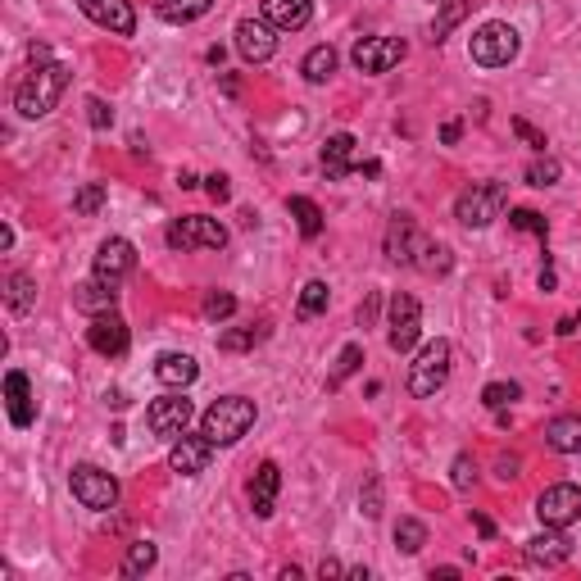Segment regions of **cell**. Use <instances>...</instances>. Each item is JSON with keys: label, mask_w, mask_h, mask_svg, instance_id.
I'll return each instance as SVG.
<instances>
[{"label": "cell", "mask_w": 581, "mask_h": 581, "mask_svg": "<svg viewBox=\"0 0 581 581\" xmlns=\"http://www.w3.org/2000/svg\"><path fill=\"white\" fill-rule=\"evenodd\" d=\"M359 504H364L368 518H377V513H382V482H377V477H368V482H364V491H359Z\"/></svg>", "instance_id": "cell-43"}, {"label": "cell", "mask_w": 581, "mask_h": 581, "mask_svg": "<svg viewBox=\"0 0 581 581\" xmlns=\"http://www.w3.org/2000/svg\"><path fill=\"white\" fill-rule=\"evenodd\" d=\"M5 409H10V423L14 427H32L37 423V395H32L28 373H5Z\"/></svg>", "instance_id": "cell-18"}, {"label": "cell", "mask_w": 581, "mask_h": 581, "mask_svg": "<svg viewBox=\"0 0 581 581\" xmlns=\"http://www.w3.org/2000/svg\"><path fill=\"white\" fill-rule=\"evenodd\" d=\"M277 491H282V468H277L273 459H264L259 463V473H255V482H250V509H255V518H273Z\"/></svg>", "instance_id": "cell-20"}, {"label": "cell", "mask_w": 581, "mask_h": 581, "mask_svg": "<svg viewBox=\"0 0 581 581\" xmlns=\"http://www.w3.org/2000/svg\"><path fill=\"white\" fill-rule=\"evenodd\" d=\"M473 522H477V532H482L486 541H491V536H495V522L486 518V513H473Z\"/></svg>", "instance_id": "cell-50"}, {"label": "cell", "mask_w": 581, "mask_h": 581, "mask_svg": "<svg viewBox=\"0 0 581 581\" xmlns=\"http://www.w3.org/2000/svg\"><path fill=\"white\" fill-rule=\"evenodd\" d=\"M513 132H518V137L527 141V146H532V150H545V137H541V132H536L527 119H513Z\"/></svg>", "instance_id": "cell-45"}, {"label": "cell", "mask_w": 581, "mask_h": 581, "mask_svg": "<svg viewBox=\"0 0 581 581\" xmlns=\"http://www.w3.org/2000/svg\"><path fill=\"white\" fill-rule=\"evenodd\" d=\"M73 305L82 309V314H109V309L119 305V291H114V282H105V277H91V282L73 286Z\"/></svg>", "instance_id": "cell-23"}, {"label": "cell", "mask_w": 581, "mask_h": 581, "mask_svg": "<svg viewBox=\"0 0 581 581\" xmlns=\"http://www.w3.org/2000/svg\"><path fill=\"white\" fill-rule=\"evenodd\" d=\"M87 119H91V128H109V123H114V109H109L100 96H91L87 100Z\"/></svg>", "instance_id": "cell-44"}, {"label": "cell", "mask_w": 581, "mask_h": 581, "mask_svg": "<svg viewBox=\"0 0 581 581\" xmlns=\"http://www.w3.org/2000/svg\"><path fill=\"white\" fill-rule=\"evenodd\" d=\"M155 563H159L155 545H150V541H132L128 545V559H123V577H146Z\"/></svg>", "instance_id": "cell-31"}, {"label": "cell", "mask_w": 581, "mask_h": 581, "mask_svg": "<svg viewBox=\"0 0 581 581\" xmlns=\"http://www.w3.org/2000/svg\"><path fill=\"white\" fill-rule=\"evenodd\" d=\"M522 559L532 563V568H559V563L572 559V541L563 536V527H545L541 536H532V541H527Z\"/></svg>", "instance_id": "cell-17"}, {"label": "cell", "mask_w": 581, "mask_h": 581, "mask_svg": "<svg viewBox=\"0 0 581 581\" xmlns=\"http://www.w3.org/2000/svg\"><path fill=\"white\" fill-rule=\"evenodd\" d=\"M536 518H541L545 527H563V532H568L572 522L581 518V486H572V482L545 486L541 500H536Z\"/></svg>", "instance_id": "cell-10"}, {"label": "cell", "mask_w": 581, "mask_h": 581, "mask_svg": "<svg viewBox=\"0 0 581 581\" xmlns=\"http://www.w3.org/2000/svg\"><path fill=\"white\" fill-rule=\"evenodd\" d=\"M96 277H105V282H114L119 286L123 277L137 268V250H132V241H123V237H109V241H100V250H96Z\"/></svg>", "instance_id": "cell-16"}, {"label": "cell", "mask_w": 581, "mask_h": 581, "mask_svg": "<svg viewBox=\"0 0 581 581\" xmlns=\"http://www.w3.org/2000/svg\"><path fill=\"white\" fill-rule=\"evenodd\" d=\"M395 545H400L404 554H418L427 545V527L418 518H400L395 522Z\"/></svg>", "instance_id": "cell-34"}, {"label": "cell", "mask_w": 581, "mask_h": 581, "mask_svg": "<svg viewBox=\"0 0 581 581\" xmlns=\"http://www.w3.org/2000/svg\"><path fill=\"white\" fill-rule=\"evenodd\" d=\"M5 305H10L14 314H28V309L37 305V282H32L28 273H10V282H5Z\"/></svg>", "instance_id": "cell-28"}, {"label": "cell", "mask_w": 581, "mask_h": 581, "mask_svg": "<svg viewBox=\"0 0 581 581\" xmlns=\"http://www.w3.org/2000/svg\"><path fill=\"white\" fill-rule=\"evenodd\" d=\"M259 341H264V327H232V332L218 336V350H227V355H241V350H255Z\"/></svg>", "instance_id": "cell-33"}, {"label": "cell", "mask_w": 581, "mask_h": 581, "mask_svg": "<svg viewBox=\"0 0 581 581\" xmlns=\"http://www.w3.org/2000/svg\"><path fill=\"white\" fill-rule=\"evenodd\" d=\"M286 209H291V218L300 223V232H305L309 241L323 237V209H318L309 196H291V200H286Z\"/></svg>", "instance_id": "cell-27"}, {"label": "cell", "mask_w": 581, "mask_h": 581, "mask_svg": "<svg viewBox=\"0 0 581 581\" xmlns=\"http://www.w3.org/2000/svg\"><path fill=\"white\" fill-rule=\"evenodd\" d=\"M209 10H214V0H155V14L173 28H187V23L205 19Z\"/></svg>", "instance_id": "cell-26"}, {"label": "cell", "mask_w": 581, "mask_h": 581, "mask_svg": "<svg viewBox=\"0 0 581 581\" xmlns=\"http://www.w3.org/2000/svg\"><path fill=\"white\" fill-rule=\"evenodd\" d=\"M318 577H345V568H341V563H336V559H323V563H318Z\"/></svg>", "instance_id": "cell-48"}, {"label": "cell", "mask_w": 581, "mask_h": 581, "mask_svg": "<svg viewBox=\"0 0 581 581\" xmlns=\"http://www.w3.org/2000/svg\"><path fill=\"white\" fill-rule=\"evenodd\" d=\"M459 123H445V128H441V141H445V146H454V141H459Z\"/></svg>", "instance_id": "cell-52"}, {"label": "cell", "mask_w": 581, "mask_h": 581, "mask_svg": "<svg viewBox=\"0 0 581 581\" xmlns=\"http://www.w3.org/2000/svg\"><path fill=\"white\" fill-rule=\"evenodd\" d=\"M541 436H545V445H550L554 454H581V418L577 414L550 418Z\"/></svg>", "instance_id": "cell-24"}, {"label": "cell", "mask_w": 581, "mask_h": 581, "mask_svg": "<svg viewBox=\"0 0 581 581\" xmlns=\"http://www.w3.org/2000/svg\"><path fill=\"white\" fill-rule=\"evenodd\" d=\"M259 19H268L277 32H300L314 19V0H264Z\"/></svg>", "instance_id": "cell-19"}, {"label": "cell", "mask_w": 581, "mask_h": 581, "mask_svg": "<svg viewBox=\"0 0 581 581\" xmlns=\"http://www.w3.org/2000/svg\"><path fill=\"white\" fill-rule=\"evenodd\" d=\"M359 364H364V345H341V355H336V368L327 373V391H341L345 386V377H355L359 373Z\"/></svg>", "instance_id": "cell-29"}, {"label": "cell", "mask_w": 581, "mask_h": 581, "mask_svg": "<svg viewBox=\"0 0 581 581\" xmlns=\"http://www.w3.org/2000/svg\"><path fill=\"white\" fill-rule=\"evenodd\" d=\"M196 418V409H191L187 395H159V400H150L146 409V427L150 436H159V441H178L182 432H187V423Z\"/></svg>", "instance_id": "cell-9"}, {"label": "cell", "mask_w": 581, "mask_h": 581, "mask_svg": "<svg viewBox=\"0 0 581 581\" xmlns=\"http://www.w3.org/2000/svg\"><path fill=\"white\" fill-rule=\"evenodd\" d=\"M78 10L96 28H109L114 37H132L137 32V10H132L128 0H78Z\"/></svg>", "instance_id": "cell-14"}, {"label": "cell", "mask_w": 581, "mask_h": 581, "mask_svg": "<svg viewBox=\"0 0 581 581\" xmlns=\"http://www.w3.org/2000/svg\"><path fill=\"white\" fill-rule=\"evenodd\" d=\"M355 146L359 141L350 137V132H336V137H327V146H323V173H327V182H341L345 173H355Z\"/></svg>", "instance_id": "cell-22"}, {"label": "cell", "mask_w": 581, "mask_h": 581, "mask_svg": "<svg viewBox=\"0 0 581 581\" xmlns=\"http://www.w3.org/2000/svg\"><path fill=\"white\" fill-rule=\"evenodd\" d=\"M237 314V296H227V291H209L205 296V318L209 323H223V318Z\"/></svg>", "instance_id": "cell-38"}, {"label": "cell", "mask_w": 581, "mask_h": 581, "mask_svg": "<svg viewBox=\"0 0 581 581\" xmlns=\"http://www.w3.org/2000/svg\"><path fill=\"white\" fill-rule=\"evenodd\" d=\"M423 336V305H418L409 291H395L391 296V323H386V345L395 355H409Z\"/></svg>", "instance_id": "cell-7"}, {"label": "cell", "mask_w": 581, "mask_h": 581, "mask_svg": "<svg viewBox=\"0 0 581 581\" xmlns=\"http://www.w3.org/2000/svg\"><path fill=\"white\" fill-rule=\"evenodd\" d=\"M300 73H305L309 82H327L336 73V50L332 46H314L305 55V64H300Z\"/></svg>", "instance_id": "cell-30"}, {"label": "cell", "mask_w": 581, "mask_h": 581, "mask_svg": "<svg viewBox=\"0 0 581 581\" xmlns=\"http://www.w3.org/2000/svg\"><path fill=\"white\" fill-rule=\"evenodd\" d=\"M255 418H259L255 400H246V395H223V400H214L205 414H200V432H205L218 450H227V445H237L241 436L255 427Z\"/></svg>", "instance_id": "cell-2"}, {"label": "cell", "mask_w": 581, "mask_h": 581, "mask_svg": "<svg viewBox=\"0 0 581 581\" xmlns=\"http://www.w3.org/2000/svg\"><path fill=\"white\" fill-rule=\"evenodd\" d=\"M155 377L168 386V391H182V386H191L200 377L196 359L191 355H159L155 359Z\"/></svg>", "instance_id": "cell-25"}, {"label": "cell", "mask_w": 581, "mask_h": 581, "mask_svg": "<svg viewBox=\"0 0 581 581\" xmlns=\"http://www.w3.org/2000/svg\"><path fill=\"white\" fill-rule=\"evenodd\" d=\"M500 477H504V482L518 477V459H513V454H504V459H500Z\"/></svg>", "instance_id": "cell-49"}, {"label": "cell", "mask_w": 581, "mask_h": 581, "mask_svg": "<svg viewBox=\"0 0 581 581\" xmlns=\"http://www.w3.org/2000/svg\"><path fill=\"white\" fill-rule=\"evenodd\" d=\"M237 50H241V60L268 64L277 55V28L268 19H241L237 23Z\"/></svg>", "instance_id": "cell-15"}, {"label": "cell", "mask_w": 581, "mask_h": 581, "mask_svg": "<svg viewBox=\"0 0 581 581\" xmlns=\"http://www.w3.org/2000/svg\"><path fill=\"white\" fill-rule=\"evenodd\" d=\"M463 14H468V0H441V19L432 23V41L450 37V28H454V23H463Z\"/></svg>", "instance_id": "cell-36"}, {"label": "cell", "mask_w": 581, "mask_h": 581, "mask_svg": "<svg viewBox=\"0 0 581 581\" xmlns=\"http://www.w3.org/2000/svg\"><path fill=\"white\" fill-rule=\"evenodd\" d=\"M536 282H541V291H554V282H559V277H554V268L545 264V268H541V277H536Z\"/></svg>", "instance_id": "cell-51"}, {"label": "cell", "mask_w": 581, "mask_h": 581, "mask_svg": "<svg viewBox=\"0 0 581 581\" xmlns=\"http://www.w3.org/2000/svg\"><path fill=\"white\" fill-rule=\"evenodd\" d=\"M450 482H454V491H473V482H477V463L468 459V454H459V459H454Z\"/></svg>", "instance_id": "cell-41"}, {"label": "cell", "mask_w": 581, "mask_h": 581, "mask_svg": "<svg viewBox=\"0 0 581 581\" xmlns=\"http://www.w3.org/2000/svg\"><path fill=\"white\" fill-rule=\"evenodd\" d=\"M205 191H209V196H214V200H227V196H232V187H227V178H223V173L205 178Z\"/></svg>", "instance_id": "cell-46"}, {"label": "cell", "mask_w": 581, "mask_h": 581, "mask_svg": "<svg viewBox=\"0 0 581 581\" xmlns=\"http://www.w3.org/2000/svg\"><path fill=\"white\" fill-rule=\"evenodd\" d=\"M69 491H73V500H78L82 509H96V513H105V509L119 504V482H114L105 468H96V463H78V468H73Z\"/></svg>", "instance_id": "cell-5"}, {"label": "cell", "mask_w": 581, "mask_h": 581, "mask_svg": "<svg viewBox=\"0 0 581 581\" xmlns=\"http://www.w3.org/2000/svg\"><path fill=\"white\" fill-rule=\"evenodd\" d=\"M214 450H218V445L209 441L205 432H200V436L182 432L178 441H173V450H168V468H173V473H182V477H200L209 463H214Z\"/></svg>", "instance_id": "cell-12"}, {"label": "cell", "mask_w": 581, "mask_h": 581, "mask_svg": "<svg viewBox=\"0 0 581 581\" xmlns=\"http://www.w3.org/2000/svg\"><path fill=\"white\" fill-rule=\"evenodd\" d=\"M164 241L173 250H223L227 246V227L218 218H200V214H187L178 223H168Z\"/></svg>", "instance_id": "cell-6"}, {"label": "cell", "mask_w": 581, "mask_h": 581, "mask_svg": "<svg viewBox=\"0 0 581 581\" xmlns=\"http://www.w3.org/2000/svg\"><path fill=\"white\" fill-rule=\"evenodd\" d=\"M400 60H404L400 37H364V41H355V50H350V64H355L359 73H391Z\"/></svg>", "instance_id": "cell-11"}, {"label": "cell", "mask_w": 581, "mask_h": 581, "mask_svg": "<svg viewBox=\"0 0 581 581\" xmlns=\"http://www.w3.org/2000/svg\"><path fill=\"white\" fill-rule=\"evenodd\" d=\"M64 87H69V69L55 60H41V64H32V73L14 87V109H19L23 119H46L50 109L60 105Z\"/></svg>", "instance_id": "cell-1"}, {"label": "cell", "mask_w": 581, "mask_h": 581, "mask_svg": "<svg viewBox=\"0 0 581 581\" xmlns=\"http://www.w3.org/2000/svg\"><path fill=\"white\" fill-rule=\"evenodd\" d=\"M518 386H513V382H491V386H486V391H482V404H486V409H495V414H500V409H509V404L513 400H518Z\"/></svg>", "instance_id": "cell-37"}, {"label": "cell", "mask_w": 581, "mask_h": 581, "mask_svg": "<svg viewBox=\"0 0 581 581\" xmlns=\"http://www.w3.org/2000/svg\"><path fill=\"white\" fill-rule=\"evenodd\" d=\"M105 182H87V187L78 191V196H73V209H78V214H96L100 205H105Z\"/></svg>", "instance_id": "cell-40"}, {"label": "cell", "mask_w": 581, "mask_h": 581, "mask_svg": "<svg viewBox=\"0 0 581 581\" xmlns=\"http://www.w3.org/2000/svg\"><path fill=\"white\" fill-rule=\"evenodd\" d=\"M414 264L418 268H423V273H450V264H454V259H450V250H445V246H432V241H423V246H418V255H414Z\"/></svg>", "instance_id": "cell-35"}, {"label": "cell", "mask_w": 581, "mask_h": 581, "mask_svg": "<svg viewBox=\"0 0 581 581\" xmlns=\"http://www.w3.org/2000/svg\"><path fill=\"white\" fill-rule=\"evenodd\" d=\"M450 341L445 336H436V341H427L423 350H418L414 368H409V395H418V400H427V395H436L445 386V377H450Z\"/></svg>", "instance_id": "cell-4"}, {"label": "cell", "mask_w": 581, "mask_h": 581, "mask_svg": "<svg viewBox=\"0 0 581 581\" xmlns=\"http://www.w3.org/2000/svg\"><path fill=\"white\" fill-rule=\"evenodd\" d=\"M377 305H382L377 296H368L364 305H359V323H364V327H373V323H377Z\"/></svg>", "instance_id": "cell-47"}, {"label": "cell", "mask_w": 581, "mask_h": 581, "mask_svg": "<svg viewBox=\"0 0 581 581\" xmlns=\"http://www.w3.org/2000/svg\"><path fill=\"white\" fill-rule=\"evenodd\" d=\"M418 246H423V237H418V227L409 214H395L391 227H386V255L395 259V264H414Z\"/></svg>", "instance_id": "cell-21"}, {"label": "cell", "mask_w": 581, "mask_h": 581, "mask_svg": "<svg viewBox=\"0 0 581 581\" xmlns=\"http://www.w3.org/2000/svg\"><path fill=\"white\" fill-rule=\"evenodd\" d=\"M518 60V32L509 23H482L473 32V64L482 69H504Z\"/></svg>", "instance_id": "cell-8"}, {"label": "cell", "mask_w": 581, "mask_h": 581, "mask_svg": "<svg viewBox=\"0 0 581 581\" xmlns=\"http://www.w3.org/2000/svg\"><path fill=\"white\" fill-rule=\"evenodd\" d=\"M504 205H509V187L504 182H473L454 200V218L463 227H491L504 214Z\"/></svg>", "instance_id": "cell-3"}, {"label": "cell", "mask_w": 581, "mask_h": 581, "mask_svg": "<svg viewBox=\"0 0 581 581\" xmlns=\"http://www.w3.org/2000/svg\"><path fill=\"white\" fill-rule=\"evenodd\" d=\"M509 223L518 227V232H532V237L545 241V232H550V223H545L536 209H509Z\"/></svg>", "instance_id": "cell-39"}, {"label": "cell", "mask_w": 581, "mask_h": 581, "mask_svg": "<svg viewBox=\"0 0 581 581\" xmlns=\"http://www.w3.org/2000/svg\"><path fill=\"white\" fill-rule=\"evenodd\" d=\"M327 282H305V291H300V305H296V318H318V314H327Z\"/></svg>", "instance_id": "cell-32"}, {"label": "cell", "mask_w": 581, "mask_h": 581, "mask_svg": "<svg viewBox=\"0 0 581 581\" xmlns=\"http://www.w3.org/2000/svg\"><path fill=\"white\" fill-rule=\"evenodd\" d=\"M559 159H541V164H532L527 168V182H532V187H554V182H559Z\"/></svg>", "instance_id": "cell-42"}, {"label": "cell", "mask_w": 581, "mask_h": 581, "mask_svg": "<svg viewBox=\"0 0 581 581\" xmlns=\"http://www.w3.org/2000/svg\"><path fill=\"white\" fill-rule=\"evenodd\" d=\"M87 345L96 350V355H105V359L128 355V345H132L128 323H123L114 309H109V314H96V318H91V327H87Z\"/></svg>", "instance_id": "cell-13"}]
</instances>
